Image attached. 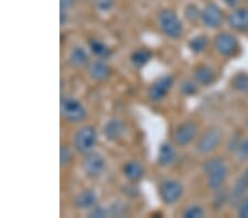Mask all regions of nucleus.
Here are the masks:
<instances>
[{"instance_id":"7ed1b4c3","label":"nucleus","mask_w":248,"mask_h":218,"mask_svg":"<svg viewBox=\"0 0 248 218\" xmlns=\"http://www.w3.org/2000/svg\"><path fill=\"white\" fill-rule=\"evenodd\" d=\"M60 110H61L62 117L72 122L81 121L86 116V112L81 102L72 97H65L61 99Z\"/></svg>"},{"instance_id":"5701e85b","label":"nucleus","mask_w":248,"mask_h":218,"mask_svg":"<svg viewBox=\"0 0 248 218\" xmlns=\"http://www.w3.org/2000/svg\"><path fill=\"white\" fill-rule=\"evenodd\" d=\"M232 85L238 92H247L248 90V75L245 73L237 74L232 81Z\"/></svg>"},{"instance_id":"c756f323","label":"nucleus","mask_w":248,"mask_h":218,"mask_svg":"<svg viewBox=\"0 0 248 218\" xmlns=\"http://www.w3.org/2000/svg\"><path fill=\"white\" fill-rule=\"evenodd\" d=\"M237 214L239 217L242 218H247L248 217V197L242 200L241 203H239Z\"/></svg>"},{"instance_id":"c85d7f7f","label":"nucleus","mask_w":248,"mask_h":218,"mask_svg":"<svg viewBox=\"0 0 248 218\" xmlns=\"http://www.w3.org/2000/svg\"><path fill=\"white\" fill-rule=\"evenodd\" d=\"M236 153H237V157L242 159V160L248 159V139L238 145L237 148H236Z\"/></svg>"},{"instance_id":"39448f33","label":"nucleus","mask_w":248,"mask_h":218,"mask_svg":"<svg viewBox=\"0 0 248 218\" xmlns=\"http://www.w3.org/2000/svg\"><path fill=\"white\" fill-rule=\"evenodd\" d=\"M96 144V131L93 127L84 126L74 137L75 149L81 153H89Z\"/></svg>"},{"instance_id":"dca6fc26","label":"nucleus","mask_w":248,"mask_h":218,"mask_svg":"<svg viewBox=\"0 0 248 218\" xmlns=\"http://www.w3.org/2000/svg\"><path fill=\"white\" fill-rule=\"evenodd\" d=\"M124 174L131 182H137L143 175V169L139 162L130 161L124 166Z\"/></svg>"},{"instance_id":"2f4dec72","label":"nucleus","mask_w":248,"mask_h":218,"mask_svg":"<svg viewBox=\"0 0 248 218\" xmlns=\"http://www.w3.org/2000/svg\"><path fill=\"white\" fill-rule=\"evenodd\" d=\"M75 3V0H60V6H61V10H66L71 8Z\"/></svg>"},{"instance_id":"6ab92c4d","label":"nucleus","mask_w":248,"mask_h":218,"mask_svg":"<svg viewBox=\"0 0 248 218\" xmlns=\"http://www.w3.org/2000/svg\"><path fill=\"white\" fill-rule=\"evenodd\" d=\"M194 79L201 85H210L214 81V72L209 66L201 65L194 71Z\"/></svg>"},{"instance_id":"a211bd4d","label":"nucleus","mask_w":248,"mask_h":218,"mask_svg":"<svg viewBox=\"0 0 248 218\" xmlns=\"http://www.w3.org/2000/svg\"><path fill=\"white\" fill-rule=\"evenodd\" d=\"M175 159V151L169 144H162L159 148L158 163L162 166L170 165Z\"/></svg>"},{"instance_id":"cd10ccee","label":"nucleus","mask_w":248,"mask_h":218,"mask_svg":"<svg viewBox=\"0 0 248 218\" xmlns=\"http://www.w3.org/2000/svg\"><path fill=\"white\" fill-rule=\"evenodd\" d=\"M72 159V154L69 148L65 145L61 146V150H60V163H61V166L66 165Z\"/></svg>"},{"instance_id":"393cba45","label":"nucleus","mask_w":248,"mask_h":218,"mask_svg":"<svg viewBox=\"0 0 248 218\" xmlns=\"http://www.w3.org/2000/svg\"><path fill=\"white\" fill-rule=\"evenodd\" d=\"M203 209L197 205H192L186 207L183 212V217L186 218H201L203 216Z\"/></svg>"},{"instance_id":"1a4fd4ad","label":"nucleus","mask_w":248,"mask_h":218,"mask_svg":"<svg viewBox=\"0 0 248 218\" xmlns=\"http://www.w3.org/2000/svg\"><path fill=\"white\" fill-rule=\"evenodd\" d=\"M173 85V77L170 75H163L159 78L155 79L153 83V85L148 89V97L151 101L158 102L166 96L167 93Z\"/></svg>"},{"instance_id":"f03ea898","label":"nucleus","mask_w":248,"mask_h":218,"mask_svg":"<svg viewBox=\"0 0 248 218\" xmlns=\"http://www.w3.org/2000/svg\"><path fill=\"white\" fill-rule=\"evenodd\" d=\"M158 23L163 33L172 39H178L183 32V26L178 15L171 9H163L158 15Z\"/></svg>"},{"instance_id":"2eb2a0df","label":"nucleus","mask_w":248,"mask_h":218,"mask_svg":"<svg viewBox=\"0 0 248 218\" xmlns=\"http://www.w3.org/2000/svg\"><path fill=\"white\" fill-rule=\"evenodd\" d=\"M96 201H97V196L93 189H85L75 197L74 205L78 209H89L94 207Z\"/></svg>"},{"instance_id":"aec40b11","label":"nucleus","mask_w":248,"mask_h":218,"mask_svg":"<svg viewBox=\"0 0 248 218\" xmlns=\"http://www.w3.org/2000/svg\"><path fill=\"white\" fill-rule=\"evenodd\" d=\"M89 45H90V49L92 52H93L96 57H98L101 58H108L111 54V50L109 49V47L107 46L105 43L99 41V40H96V39L90 40Z\"/></svg>"},{"instance_id":"0eeeda50","label":"nucleus","mask_w":248,"mask_h":218,"mask_svg":"<svg viewBox=\"0 0 248 218\" xmlns=\"http://www.w3.org/2000/svg\"><path fill=\"white\" fill-rule=\"evenodd\" d=\"M222 139V133L217 128H211L203 133L197 145L200 153L206 154L215 150L218 146Z\"/></svg>"},{"instance_id":"f8f14e48","label":"nucleus","mask_w":248,"mask_h":218,"mask_svg":"<svg viewBox=\"0 0 248 218\" xmlns=\"http://www.w3.org/2000/svg\"><path fill=\"white\" fill-rule=\"evenodd\" d=\"M227 23L234 30H248V9H246V8H239V9L234 10L227 17Z\"/></svg>"},{"instance_id":"a878e982","label":"nucleus","mask_w":248,"mask_h":218,"mask_svg":"<svg viewBox=\"0 0 248 218\" xmlns=\"http://www.w3.org/2000/svg\"><path fill=\"white\" fill-rule=\"evenodd\" d=\"M180 89H181V93L183 95H186V96H191V95H194L198 92L197 85L195 83L191 81H185L180 86Z\"/></svg>"},{"instance_id":"473e14b6","label":"nucleus","mask_w":248,"mask_h":218,"mask_svg":"<svg viewBox=\"0 0 248 218\" xmlns=\"http://www.w3.org/2000/svg\"><path fill=\"white\" fill-rule=\"evenodd\" d=\"M222 1H223L224 3H225L226 6H229V7H235V6L238 3L239 0H222Z\"/></svg>"},{"instance_id":"ddd939ff","label":"nucleus","mask_w":248,"mask_h":218,"mask_svg":"<svg viewBox=\"0 0 248 218\" xmlns=\"http://www.w3.org/2000/svg\"><path fill=\"white\" fill-rule=\"evenodd\" d=\"M126 131V126L119 119H111L107 121L104 127V136L108 141H116L124 136Z\"/></svg>"},{"instance_id":"6e6552de","label":"nucleus","mask_w":248,"mask_h":218,"mask_svg":"<svg viewBox=\"0 0 248 218\" xmlns=\"http://www.w3.org/2000/svg\"><path fill=\"white\" fill-rule=\"evenodd\" d=\"M198 132V126L193 121H186L179 125L174 130L173 139L180 146H186L194 140Z\"/></svg>"},{"instance_id":"b1692460","label":"nucleus","mask_w":248,"mask_h":218,"mask_svg":"<svg viewBox=\"0 0 248 218\" xmlns=\"http://www.w3.org/2000/svg\"><path fill=\"white\" fill-rule=\"evenodd\" d=\"M201 14L202 11H200L199 8L193 3H190L185 8V17L191 22H194L195 20L201 18Z\"/></svg>"},{"instance_id":"f704fd0d","label":"nucleus","mask_w":248,"mask_h":218,"mask_svg":"<svg viewBox=\"0 0 248 218\" xmlns=\"http://www.w3.org/2000/svg\"><path fill=\"white\" fill-rule=\"evenodd\" d=\"M244 180H245L246 184H247V186H248V169H247V171H246V174H245V177H244Z\"/></svg>"},{"instance_id":"7c9ffc66","label":"nucleus","mask_w":248,"mask_h":218,"mask_svg":"<svg viewBox=\"0 0 248 218\" xmlns=\"http://www.w3.org/2000/svg\"><path fill=\"white\" fill-rule=\"evenodd\" d=\"M107 212L105 208H103V207H95V208H93L91 211V213L89 214V216L90 217H92V218H104V217H106L107 216Z\"/></svg>"},{"instance_id":"72a5a7b5","label":"nucleus","mask_w":248,"mask_h":218,"mask_svg":"<svg viewBox=\"0 0 248 218\" xmlns=\"http://www.w3.org/2000/svg\"><path fill=\"white\" fill-rule=\"evenodd\" d=\"M66 18H67V15H66L65 10H61V19H60V22H61V26L65 25Z\"/></svg>"},{"instance_id":"bb28decb","label":"nucleus","mask_w":248,"mask_h":218,"mask_svg":"<svg viewBox=\"0 0 248 218\" xmlns=\"http://www.w3.org/2000/svg\"><path fill=\"white\" fill-rule=\"evenodd\" d=\"M95 6L102 13H108L115 6V0H95Z\"/></svg>"},{"instance_id":"9d476101","label":"nucleus","mask_w":248,"mask_h":218,"mask_svg":"<svg viewBox=\"0 0 248 218\" xmlns=\"http://www.w3.org/2000/svg\"><path fill=\"white\" fill-rule=\"evenodd\" d=\"M214 45L219 54L224 57H230L233 55L236 50H237V39L231 33H219L214 40Z\"/></svg>"},{"instance_id":"20e7f679","label":"nucleus","mask_w":248,"mask_h":218,"mask_svg":"<svg viewBox=\"0 0 248 218\" xmlns=\"http://www.w3.org/2000/svg\"><path fill=\"white\" fill-rule=\"evenodd\" d=\"M106 166V161L101 153L89 152L84 157L82 162L83 171L90 178L98 177L104 172Z\"/></svg>"},{"instance_id":"f3484780","label":"nucleus","mask_w":248,"mask_h":218,"mask_svg":"<svg viewBox=\"0 0 248 218\" xmlns=\"http://www.w3.org/2000/svg\"><path fill=\"white\" fill-rule=\"evenodd\" d=\"M70 64L75 67V69H79V67L85 66L89 63V55H87L86 51L83 47H75L72 50L69 58Z\"/></svg>"},{"instance_id":"f257e3e1","label":"nucleus","mask_w":248,"mask_h":218,"mask_svg":"<svg viewBox=\"0 0 248 218\" xmlns=\"http://www.w3.org/2000/svg\"><path fill=\"white\" fill-rule=\"evenodd\" d=\"M203 171L209 176V186L212 189L221 188L227 175L226 165L219 158H213L207 160L203 165Z\"/></svg>"},{"instance_id":"412c9836","label":"nucleus","mask_w":248,"mask_h":218,"mask_svg":"<svg viewBox=\"0 0 248 218\" xmlns=\"http://www.w3.org/2000/svg\"><path fill=\"white\" fill-rule=\"evenodd\" d=\"M151 58V52L145 49H140L135 51V52L131 54L130 59L131 63L136 66V67H142L143 65H146L148 62L150 61Z\"/></svg>"},{"instance_id":"4be33fe9","label":"nucleus","mask_w":248,"mask_h":218,"mask_svg":"<svg viewBox=\"0 0 248 218\" xmlns=\"http://www.w3.org/2000/svg\"><path fill=\"white\" fill-rule=\"evenodd\" d=\"M207 45V37L205 35H198L189 42V47L192 52L201 53Z\"/></svg>"},{"instance_id":"423d86ee","label":"nucleus","mask_w":248,"mask_h":218,"mask_svg":"<svg viewBox=\"0 0 248 218\" xmlns=\"http://www.w3.org/2000/svg\"><path fill=\"white\" fill-rule=\"evenodd\" d=\"M160 197L167 205H172L181 198L183 194V186L179 181L168 180L160 185Z\"/></svg>"},{"instance_id":"4468645a","label":"nucleus","mask_w":248,"mask_h":218,"mask_svg":"<svg viewBox=\"0 0 248 218\" xmlns=\"http://www.w3.org/2000/svg\"><path fill=\"white\" fill-rule=\"evenodd\" d=\"M89 75L92 79H94L96 82H103L105 79L108 78L110 75V69L109 66L103 61H94L89 64Z\"/></svg>"},{"instance_id":"9b49d317","label":"nucleus","mask_w":248,"mask_h":218,"mask_svg":"<svg viewBox=\"0 0 248 218\" xmlns=\"http://www.w3.org/2000/svg\"><path fill=\"white\" fill-rule=\"evenodd\" d=\"M201 19L204 26L210 28V29H215V28L221 26L223 20V13L217 5H215V3H209L202 10Z\"/></svg>"}]
</instances>
